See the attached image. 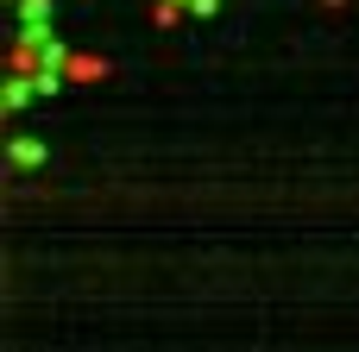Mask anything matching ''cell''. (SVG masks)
<instances>
[{
  "label": "cell",
  "instance_id": "obj_1",
  "mask_svg": "<svg viewBox=\"0 0 359 352\" xmlns=\"http://www.w3.org/2000/svg\"><path fill=\"white\" fill-rule=\"evenodd\" d=\"M69 57H76V50H69L63 38H50V44L38 50V69H32V82H38V94H57V88L69 82Z\"/></svg>",
  "mask_w": 359,
  "mask_h": 352
},
{
  "label": "cell",
  "instance_id": "obj_2",
  "mask_svg": "<svg viewBox=\"0 0 359 352\" xmlns=\"http://www.w3.org/2000/svg\"><path fill=\"white\" fill-rule=\"evenodd\" d=\"M32 101H38V82H32L25 69H13V76L0 82V107H6V113H25Z\"/></svg>",
  "mask_w": 359,
  "mask_h": 352
},
{
  "label": "cell",
  "instance_id": "obj_3",
  "mask_svg": "<svg viewBox=\"0 0 359 352\" xmlns=\"http://www.w3.org/2000/svg\"><path fill=\"white\" fill-rule=\"evenodd\" d=\"M6 157H13L19 170H44V157H50V151H44V139H13V145H6Z\"/></svg>",
  "mask_w": 359,
  "mask_h": 352
},
{
  "label": "cell",
  "instance_id": "obj_4",
  "mask_svg": "<svg viewBox=\"0 0 359 352\" xmlns=\"http://www.w3.org/2000/svg\"><path fill=\"white\" fill-rule=\"evenodd\" d=\"M101 76H107V63H101V57H82V50L69 57V82H101Z\"/></svg>",
  "mask_w": 359,
  "mask_h": 352
},
{
  "label": "cell",
  "instance_id": "obj_5",
  "mask_svg": "<svg viewBox=\"0 0 359 352\" xmlns=\"http://www.w3.org/2000/svg\"><path fill=\"white\" fill-rule=\"evenodd\" d=\"M50 0H19V25H50Z\"/></svg>",
  "mask_w": 359,
  "mask_h": 352
},
{
  "label": "cell",
  "instance_id": "obj_6",
  "mask_svg": "<svg viewBox=\"0 0 359 352\" xmlns=\"http://www.w3.org/2000/svg\"><path fill=\"white\" fill-rule=\"evenodd\" d=\"M189 13V0H158V25H177Z\"/></svg>",
  "mask_w": 359,
  "mask_h": 352
},
{
  "label": "cell",
  "instance_id": "obj_7",
  "mask_svg": "<svg viewBox=\"0 0 359 352\" xmlns=\"http://www.w3.org/2000/svg\"><path fill=\"white\" fill-rule=\"evenodd\" d=\"M215 6H221V0H189V19L202 25V19H215Z\"/></svg>",
  "mask_w": 359,
  "mask_h": 352
},
{
  "label": "cell",
  "instance_id": "obj_8",
  "mask_svg": "<svg viewBox=\"0 0 359 352\" xmlns=\"http://www.w3.org/2000/svg\"><path fill=\"white\" fill-rule=\"evenodd\" d=\"M328 6H341V0H328Z\"/></svg>",
  "mask_w": 359,
  "mask_h": 352
}]
</instances>
